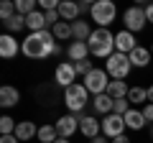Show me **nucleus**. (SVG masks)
I'll list each match as a JSON object with an SVG mask.
<instances>
[{"label":"nucleus","mask_w":153,"mask_h":143,"mask_svg":"<svg viewBox=\"0 0 153 143\" xmlns=\"http://www.w3.org/2000/svg\"><path fill=\"white\" fill-rule=\"evenodd\" d=\"M21 51L28 56V59H46V56H54L59 54V44L54 41V33L46 28V31H38V33H28L21 44Z\"/></svg>","instance_id":"1"},{"label":"nucleus","mask_w":153,"mask_h":143,"mask_svg":"<svg viewBox=\"0 0 153 143\" xmlns=\"http://www.w3.org/2000/svg\"><path fill=\"white\" fill-rule=\"evenodd\" d=\"M87 46H89V54L92 56H97V59H110V56L115 54V36L107 28H97V31H92Z\"/></svg>","instance_id":"2"},{"label":"nucleus","mask_w":153,"mask_h":143,"mask_svg":"<svg viewBox=\"0 0 153 143\" xmlns=\"http://www.w3.org/2000/svg\"><path fill=\"white\" fill-rule=\"evenodd\" d=\"M87 100H89V92H87V87H84V84H76V82H74L71 87L64 89V102H66V107H69L74 115H79V112L84 110Z\"/></svg>","instance_id":"3"},{"label":"nucleus","mask_w":153,"mask_h":143,"mask_svg":"<svg viewBox=\"0 0 153 143\" xmlns=\"http://www.w3.org/2000/svg\"><path fill=\"white\" fill-rule=\"evenodd\" d=\"M130 69H133L130 56H128V54H120V51H115V54L105 61V72H107L112 79H125Z\"/></svg>","instance_id":"4"},{"label":"nucleus","mask_w":153,"mask_h":143,"mask_svg":"<svg viewBox=\"0 0 153 143\" xmlns=\"http://www.w3.org/2000/svg\"><path fill=\"white\" fill-rule=\"evenodd\" d=\"M84 87H87V92L94 95V97H97V95H105L107 87H110V74L105 69H92L87 77H84Z\"/></svg>","instance_id":"5"},{"label":"nucleus","mask_w":153,"mask_h":143,"mask_svg":"<svg viewBox=\"0 0 153 143\" xmlns=\"http://www.w3.org/2000/svg\"><path fill=\"white\" fill-rule=\"evenodd\" d=\"M115 3L112 0H97V3H92V21H97L100 23V28H107L110 23L115 21Z\"/></svg>","instance_id":"6"},{"label":"nucleus","mask_w":153,"mask_h":143,"mask_svg":"<svg viewBox=\"0 0 153 143\" xmlns=\"http://www.w3.org/2000/svg\"><path fill=\"white\" fill-rule=\"evenodd\" d=\"M123 21H125V31H130V33L143 31V28H146V23H148V18H146V8H138V5L128 8V10L123 13Z\"/></svg>","instance_id":"7"},{"label":"nucleus","mask_w":153,"mask_h":143,"mask_svg":"<svg viewBox=\"0 0 153 143\" xmlns=\"http://www.w3.org/2000/svg\"><path fill=\"white\" fill-rule=\"evenodd\" d=\"M125 118L123 115H115V112H110V115H105V120H102V136L105 138H117V136H123V130H125Z\"/></svg>","instance_id":"8"},{"label":"nucleus","mask_w":153,"mask_h":143,"mask_svg":"<svg viewBox=\"0 0 153 143\" xmlns=\"http://www.w3.org/2000/svg\"><path fill=\"white\" fill-rule=\"evenodd\" d=\"M74 79H76V69H74V64H69V61H64V64H59L56 66V72H54V82L56 84H61V87H71L74 84Z\"/></svg>","instance_id":"9"},{"label":"nucleus","mask_w":153,"mask_h":143,"mask_svg":"<svg viewBox=\"0 0 153 143\" xmlns=\"http://www.w3.org/2000/svg\"><path fill=\"white\" fill-rule=\"evenodd\" d=\"M76 125H79V115L69 112V115H64V118L56 120V133H59V138H69V136L76 133Z\"/></svg>","instance_id":"10"},{"label":"nucleus","mask_w":153,"mask_h":143,"mask_svg":"<svg viewBox=\"0 0 153 143\" xmlns=\"http://www.w3.org/2000/svg\"><path fill=\"white\" fill-rule=\"evenodd\" d=\"M18 51H21V46H18L16 36L3 33V36H0V56H3V59H16Z\"/></svg>","instance_id":"11"},{"label":"nucleus","mask_w":153,"mask_h":143,"mask_svg":"<svg viewBox=\"0 0 153 143\" xmlns=\"http://www.w3.org/2000/svg\"><path fill=\"white\" fill-rule=\"evenodd\" d=\"M135 46H138L135 36H133L130 31H120L117 36H115V51H120V54H130Z\"/></svg>","instance_id":"12"},{"label":"nucleus","mask_w":153,"mask_h":143,"mask_svg":"<svg viewBox=\"0 0 153 143\" xmlns=\"http://www.w3.org/2000/svg\"><path fill=\"white\" fill-rule=\"evenodd\" d=\"M79 130L87 138H97V136H102V123H97V118H92V115H84L79 120Z\"/></svg>","instance_id":"13"},{"label":"nucleus","mask_w":153,"mask_h":143,"mask_svg":"<svg viewBox=\"0 0 153 143\" xmlns=\"http://www.w3.org/2000/svg\"><path fill=\"white\" fill-rule=\"evenodd\" d=\"M128 56H130V64H133V66L143 69V66L151 64V56H153V54H151V49H146V46H135Z\"/></svg>","instance_id":"14"},{"label":"nucleus","mask_w":153,"mask_h":143,"mask_svg":"<svg viewBox=\"0 0 153 143\" xmlns=\"http://www.w3.org/2000/svg\"><path fill=\"white\" fill-rule=\"evenodd\" d=\"M18 100H21V92H18L16 87H10V84L0 87V105H3V107H16Z\"/></svg>","instance_id":"15"},{"label":"nucleus","mask_w":153,"mask_h":143,"mask_svg":"<svg viewBox=\"0 0 153 143\" xmlns=\"http://www.w3.org/2000/svg\"><path fill=\"white\" fill-rule=\"evenodd\" d=\"M26 28L31 33L46 31V28H49V26H46V16H44V13H38V10H33L31 16H26Z\"/></svg>","instance_id":"16"},{"label":"nucleus","mask_w":153,"mask_h":143,"mask_svg":"<svg viewBox=\"0 0 153 143\" xmlns=\"http://www.w3.org/2000/svg\"><path fill=\"white\" fill-rule=\"evenodd\" d=\"M123 118H125V125L130 128V130H140V128L148 123L146 118H143V110H135V107H130V110H128Z\"/></svg>","instance_id":"17"},{"label":"nucleus","mask_w":153,"mask_h":143,"mask_svg":"<svg viewBox=\"0 0 153 143\" xmlns=\"http://www.w3.org/2000/svg\"><path fill=\"white\" fill-rule=\"evenodd\" d=\"M92 105H94V112H100V115H110L112 107H115V100L105 92V95H97V97L92 100Z\"/></svg>","instance_id":"18"},{"label":"nucleus","mask_w":153,"mask_h":143,"mask_svg":"<svg viewBox=\"0 0 153 143\" xmlns=\"http://www.w3.org/2000/svg\"><path fill=\"white\" fill-rule=\"evenodd\" d=\"M36 136H38L36 123H31V120L18 123V128H16V138H18V141H31V138H36Z\"/></svg>","instance_id":"19"},{"label":"nucleus","mask_w":153,"mask_h":143,"mask_svg":"<svg viewBox=\"0 0 153 143\" xmlns=\"http://www.w3.org/2000/svg\"><path fill=\"white\" fill-rule=\"evenodd\" d=\"M59 16H61V21H71L74 23L76 18H79V5L64 0V3H59Z\"/></svg>","instance_id":"20"},{"label":"nucleus","mask_w":153,"mask_h":143,"mask_svg":"<svg viewBox=\"0 0 153 143\" xmlns=\"http://www.w3.org/2000/svg\"><path fill=\"white\" fill-rule=\"evenodd\" d=\"M128 92H130V87H128L123 79H112V82H110V87H107V95H110L112 100H125Z\"/></svg>","instance_id":"21"},{"label":"nucleus","mask_w":153,"mask_h":143,"mask_svg":"<svg viewBox=\"0 0 153 143\" xmlns=\"http://www.w3.org/2000/svg\"><path fill=\"white\" fill-rule=\"evenodd\" d=\"M71 36H74L76 41H89L92 28L87 26V21H74V23H71Z\"/></svg>","instance_id":"22"},{"label":"nucleus","mask_w":153,"mask_h":143,"mask_svg":"<svg viewBox=\"0 0 153 143\" xmlns=\"http://www.w3.org/2000/svg\"><path fill=\"white\" fill-rule=\"evenodd\" d=\"M87 54H89L87 41H74V44L69 46V56L74 61H87Z\"/></svg>","instance_id":"23"},{"label":"nucleus","mask_w":153,"mask_h":143,"mask_svg":"<svg viewBox=\"0 0 153 143\" xmlns=\"http://www.w3.org/2000/svg\"><path fill=\"white\" fill-rule=\"evenodd\" d=\"M3 26H5V31L10 33H18V31H23V28H26V16H13V18H8V21H3Z\"/></svg>","instance_id":"24"},{"label":"nucleus","mask_w":153,"mask_h":143,"mask_svg":"<svg viewBox=\"0 0 153 143\" xmlns=\"http://www.w3.org/2000/svg\"><path fill=\"white\" fill-rule=\"evenodd\" d=\"M128 102L130 105H148V89L143 87H130V92H128Z\"/></svg>","instance_id":"25"},{"label":"nucleus","mask_w":153,"mask_h":143,"mask_svg":"<svg viewBox=\"0 0 153 143\" xmlns=\"http://www.w3.org/2000/svg\"><path fill=\"white\" fill-rule=\"evenodd\" d=\"M56 136H59V133H56V125H41L38 128V141L41 143H54L56 141Z\"/></svg>","instance_id":"26"},{"label":"nucleus","mask_w":153,"mask_h":143,"mask_svg":"<svg viewBox=\"0 0 153 143\" xmlns=\"http://www.w3.org/2000/svg\"><path fill=\"white\" fill-rule=\"evenodd\" d=\"M16 128H18V123L13 120L10 115L0 118V133H3V136H16Z\"/></svg>","instance_id":"27"},{"label":"nucleus","mask_w":153,"mask_h":143,"mask_svg":"<svg viewBox=\"0 0 153 143\" xmlns=\"http://www.w3.org/2000/svg\"><path fill=\"white\" fill-rule=\"evenodd\" d=\"M51 33H54V39H69V36H71V23L59 21L54 28H51Z\"/></svg>","instance_id":"28"},{"label":"nucleus","mask_w":153,"mask_h":143,"mask_svg":"<svg viewBox=\"0 0 153 143\" xmlns=\"http://www.w3.org/2000/svg\"><path fill=\"white\" fill-rule=\"evenodd\" d=\"M36 10V0H16V13L18 16H31Z\"/></svg>","instance_id":"29"},{"label":"nucleus","mask_w":153,"mask_h":143,"mask_svg":"<svg viewBox=\"0 0 153 143\" xmlns=\"http://www.w3.org/2000/svg\"><path fill=\"white\" fill-rule=\"evenodd\" d=\"M16 16V3L13 0H3V5H0V18L3 21H8V18Z\"/></svg>","instance_id":"30"},{"label":"nucleus","mask_w":153,"mask_h":143,"mask_svg":"<svg viewBox=\"0 0 153 143\" xmlns=\"http://www.w3.org/2000/svg\"><path fill=\"white\" fill-rule=\"evenodd\" d=\"M128 110H130V102H128V97H125V100H115V107H112L115 115H125Z\"/></svg>","instance_id":"31"},{"label":"nucleus","mask_w":153,"mask_h":143,"mask_svg":"<svg viewBox=\"0 0 153 143\" xmlns=\"http://www.w3.org/2000/svg\"><path fill=\"white\" fill-rule=\"evenodd\" d=\"M74 69H76V74H84V77H87V74L94 69V66H92V61H76Z\"/></svg>","instance_id":"32"},{"label":"nucleus","mask_w":153,"mask_h":143,"mask_svg":"<svg viewBox=\"0 0 153 143\" xmlns=\"http://www.w3.org/2000/svg\"><path fill=\"white\" fill-rule=\"evenodd\" d=\"M143 118H146L148 123H153V105H151V102H148L146 107H143Z\"/></svg>","instance_id":"33"},{"label":"nucleus","mask_w":153,"mask_h":143,"mask_svg":"<svg viewBox=\"0 0 153 143\" xmlns=\"http://www.w3.org/2000/svg\"><path fill=\"white\" fill-rule=\"evenodd\" d=\"M0 143H18L16 136H0Z\"/></svg>","instance_id":"34"},{"label":"nucleus","mask_w":153,"mask_h":143,"mask_svg":"<svg viewBox=\"0 0 153 143\" xmlns=\"http://www.w3.org/2000/svg\"><path fill=\"white\" fill-rule=\"evenodd\" d=\"M110 143H130V138H128V136H117V138H112Z\"/></svg>","instance_id":"35"},{"label":"nucleus","mask_w":153,"mask_h":143,"mask_svg":"<svg viewBox=\"0 0 153 143\" xmlns=\"http://www.w3.org/2000/svg\"><path fill=\"white\" fill-rule=\"evenodd\" d=\"M92 13V5H89V3H79V13Z\"/></svg>","instance_id":"36"},{"label":"nucleus","mask_w":153,"mask_h":143,"mask_svg":"<svg viewBox=\"0 0 153 143\" xmlns=\"http://www.w3.org/2000/svg\"><path fill=\"white\" fill-rule=\"evenodd\" d=\"M146 18H148V23H153V5L146 8Z\"/></svg>","instance_id":"37"},{"label":"nucleus","mask_w":153,"mask_h":143,"mask_svg":"<svg viewBox=\"0 0 153 143\" xmlns=\"http://www.w3.org/2000/svg\"><path fill=\"white\" fill-rule=\"evenodd\" d=\"M92 143H110V141L105 136H97V138H92Z\"/></svg>","instance_id":"38"},{"label":"nucleus","mask_w":153,"mask_h":143,"mask_svg":"<svg viewBox=\"0 0 153 143\" xmlns=\"http://www.w3.org/2000/svg\"><path fill=\"white\" fill-rule=\"evenodd\" d=\"M148 102L153 105V84H151V87H148Z\"/></svg>","instance_id":"39"},{"label":"nucleus","mask_w":153,"mask_h":143,"mask_svg":"<svg viewBox=\"0 0 153 143\" xmlns=\"http://www.w3.org/2000/svg\"><path fill=\"white\" fill-rule=\"evenodd\" d=\"M54 143H69V138H56Z\"/></svg>","instance_id":"40"},{"label":"nucleus","mask_w":153,"mask_h":143,"mask_svg":"<svg viewBox=\"0 0 153 143\" xmlns=\"http://www.w3.org/2000/svg\"><path fill=\"white\" fill-rule=\"evenodd\" d=\"M151 54H153V46H151Z\"/></svg>","instance_id":"41"},{"label":"nucleus","mask_w":153,"mask_h":143,"mask_svg":"<svg viewBox=\"0 0 153 143\" xmlns=\"http://www.w3.org/2000/svg\"><path fill=\"white\" fill-rule=\"evenodd\" d=\"M151 133H153V130H151Z\"/></svg>","instance_id":"42"}]
</instances>
